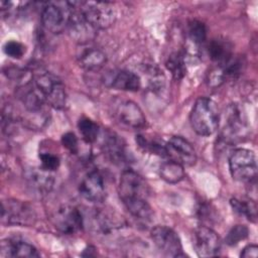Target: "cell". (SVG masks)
I'll list each match as a JSON object with an SVG mask.
<instances>
[{
	"instance_id": "cell-1",
	"label": "cell",
	"mask_w": 258,
	"mask_h": 258,
	"mask_svg": "<svg viewBox=\"0 0 258 258\" xmlns=\"http://www.w3.org/2000/svg\"><path fill=\"white\" fill-rule=\"evenodd\" d=\"M31 81L46 105L54 109H62L67 104V93L61 81L45 70L31 73Z\"/></svg>"
},
{
	"instance_id": "cell-2",
	"label": "cell",
	"mask_w": 258,
	"mask_h": 258,
	"mask_svg": "<svg viewBox=\"0 0 258 258\" xmlns=\"http://www.w3.org/2000/svg\"><path fill=\"white\" fill-rule=\"evenodd\" d=\"M192 130L201 136H210L216 132L220 122L217 104L206 97L199 98L189 115Z\"/></svg>"
},
{
	"instance_id": "cell-3",
	"label": "cell",
	"mask_w": 258,
	"mask_h": 258,
	"mask_svg": "<svg viewBox=\"0 0 258 258\" xmlns=\"http://www.w3.org/2000/svg\"><path fill=\"white\" fill-rule=\"evenodd\" d=\"M229 168L235 180L248 183L256 180L257 161L254 152L246 148L235 149L229 157Z\"/></svg>"
},
{
	"instance_id": "cell-4",
	"label": "cell",
	"mask_w": 258,
	"mask_h": 258,
	"mask_svg": "<svg viewBox=\"0 0 258 258\" xmlns=\"http://www.w3.org/2000/svg\"><path fill=\"white\" fill-rule=\"evenodd\" d=\"M75 3L84 17L98 30L108 28L115 21V10L112 4L108 2L85 1Z\"/></svg>"
},
{
	"instance_id": "cell-5",
	"label": "cell",
	"mask_w": 258,
	"mask_h": 258,
	"mask_svg": "<svg viewBox=\"0 0 258 258\" xmlns=\"http://www.w3.org/2000/svg\"><path fill=\"white\" fill-rule=\"evenodd\" d=\"M118 191L123 204L147 200L149 196V185L139 173L132 169H126L120 176Z\"/></svg>"
},
{
	"instance_id": "cell-6",
	"label": "cell",
	"mask_w": 258,
	"mask_h": 258,
	"mask_svg": "<svg viewBox=\"0 0 258 258\" xmlns=\"http://www.w3.org/2000/svg\"><path fill=\"white\" fill-rule=\"evenodd\" d=\"M1 220L3 224L13 226H30L35 221L33 209L17 200H7L2 202Z\"/></svg>"
},
{
	"instance_id": "cell-7",
	"label": "cell",
	"mask_w": 258,
	"mask_h": 258,
	"mask_svg": "<svg viewBox=\"0 0 258 258\" xmlns=\"http://www.w3.org/2000/svg\"><path fill=\"white\" fill-rule=\"evenodd\" d=\"M71 13L68 21V31L72 39L80 44H86L92 41L98 29H96L81 13L75 2H70Z\"/></svg>"
},
{
	"instance_id": "cell-8",
	"label": "cell",
	"mask_w": 258,
	"mask_h": 258,
	"mask_svg": "<svg viewBox=\"0 0 258 258\" xmlns=\"http://www.w3.org/2000/svg\"><path fill=\"white\" fill-rule=\"evenodd\" d=\"M151 238L155 246L165 256L184 257L181 241L177 233L167 226H155L151 230Z\"/></svg>"
},
{
	"instance_id": "cell-9",
	"label": "cell",
	"mask_w": 258,
	"mask_h": 258,
	"mask_svg": "<svg viewBox=\"0 0 258 258\" xmlns=\"http://www.w3.org/2000/svg\"><path fill=\"white\" fill-rule=\"evenodd\" d=\"M60 4L47 3L41 11L42 25L49 32L60 33L68 26L71 5L70 2H66L64 7L60 6Z\"/></svg>"
},
{
	"instance_id": "cell-10",
	"label": "cell",
	"mask_w": 258,
	"mask_h": 258,
	"mask_svg": "<svg viewBox=\"0 0 258 258\" xmlns=\"http://www.w3.org/2000/svg\"><path fill=\"white\" fill-rule=\"evenodd\" d=\"M85 219L82 212L72 206H61L52 216L54 227L62 234L71 235L82 230Z\"/></svg>"
},
{
	"instance_id": "cell-11",
	"label": "cell",
	"mask_w": 258,
	"mask_h": 258,
	"mask_svg": "<svg viewBox=\"0 0 258 258\" xmlns=\"http://www.w3.org/2000/svg\"><path fill=\"white\" fill-rule=\"evenodd\" d=\"M194 248L200 257L218 256L221 240L218 234L208 226H200L194 233Z\"/></svg>"
},
{
	"instance_id": "cell-12",
	"label": "cell",
	"mask_w": 258,
	"mask_h": 258,
	"mask_svg": "<svg viewBox=\"0 0 258 258\" xmlns=\"http://www.w3.org/2000/svg\"><path fill=\"white\" fill-rule=\"evenodd\" d=\"M114 115L120 124L130 129H141L146 123V118L141 108L130 100L119 102L115 108Z\"/></svg>"
},
{
	"instance_id": "cell-13",
	"label": "cell",
	"mask_w": 258,
	"mask_h": 258,
	"mask_svg": "<svg viewBox=\"0 0 258 258\" xmlns=\"http://www.w3.org/2000/svg\"><path fill=\"white\" fill-rule=\"evenodd\" d=\"M166 157L183 166H191L197 161V153L194 146L180 136H173L165 144Z\"/></svg>"
},
{
	"instance_id": "cell-14",
	"label": "cell",
	"mask_w": 258,
	"mask_h": 258,
	"mask_svg": "<svg viewBox=\"0 0 258 258\" xmlns=\"http://www.w3.org/2000/svg\"><path fill=\"white\" fill-rule=\"evenodd\" d=\"M247 133L246 116L238 105H231L227 110V122L223 138L227 142H235Z\"/></svg>"
},
{
	"instance_id": "cell-15",
	"label": "cell",
	"mask_w": 258,
	"mask_h": 258,
	"mask_svg": "<svg viewBox=\"0 0 258 258\" xmlns=\"http://www.w3.org/2000/svg\"><path fill=\"white\" fill-rule=\"evenodd\" d=\"M80 194L92 203H102L107 197L106 183L98 170L90 171L80 183Z\"/></svg>"
},
{
	"instance_id": "cell-16",
	"label": "cell",
	"mask_w": 258,
	"mask_h": 258,
	"mask_svg": "<svg viewBox=\"0 0 258 258\" xmlns=\"http://www.w3.org/2000/svg\"><path fill=\"white\" fill-rule=\"evenodd\" d=\"M103 82L109 88L128 92H136L141 87L139 76L126 70H117L107 73L103 78Z\"/></svg>"
},
{
	"instance_id": "cell-17",
	"label": "cell",
	"mask_w": 258,
	"mask_h": 258,
	"mask_svg": "<svg viewBox=\"0 0 258 258\" xmlns=\"http://www.w3.org/2000/svg\"><path fill=\"white\" fill-rule=\"evenodd\" d=\"M27 185L35 195L44 196L50 191L53 186L54 178L51 171L40 168H31L25 175Z\"/></svg>"
},
{
	"instance_id": "cell-18",
	"label": "cell",
	"mask_w": 258,
	"mask_h": 258,
	"mask_svg": "<svg viewBox=\"0 0 258 258\" xmlns=\"http://www.w3.org/2000/svg\"><path fill=\"white\" fill-rule=\"evenodd\" d=\"M1 257H39L37 249L30 243L19 239L9 238L1 242Z\"/></svg>"
},
{
	"instance_id": "cell-19",
	"label": "cell",
	"mask_w": 258,
	"mask_h": 258,
	"mask_svg": "<svg viewBox=\"0 0 258 258\" xmlns=\"http://www.w3.org/2000/svg\"><path fill=\"white\" fill-rule=\"evenodd\" d=\"M103 150L107 157L115 164H123L127 161V152L124 141L115 133L108 132L103 138Z\"/></svg>"
},
{
	"instance_id": "cell-20",
	"label": "cell",
	"mask_w": 258,
	"mask_h": 258,
	"mask_svg": "<svg viewBox=\"0 0 258 258\" xmlns=\"http://www.w3.org/2000/svg\"><path fill=\"white\" fill-rule=\"evenodd\" d=\"M107 61L106 54L98 48L90 47L85 49L79 56L80 66L90 72L101 70Z\"/></svg>"
},
{
	"instance_id": "cell-21",
	"label": "cell",
	"mask_w": 258,
	"mask_h": 258,
	"mask_svg": "<svg viewBox=\"0 0 258 258\" xmlns=\"http://www.w3.org/2000/svg\"><path fill=\"white\" fill-rule=\"evenodd\" d=\"M92 220L94 228L101 233H110L122 226V219L106 211H96Z\"/></svg>"
},
{
	"instance_id": "cell-22",
	"label": "cell",
	"mask_w": 258,
	"mask_h": 258,
	"mask_svg": "<svg viewBox=\"0 0 258 258\" xmlns=\"http://www.w3.org/2000/svg\"><path fill=\"white\" fill-rule=\"evenodd\" d=\"M208 52L210 57L223 66L232 58V45L224 39H213L208 45Z\"/></svg>"
},
{
	"instance_id": "cell-23",
	"label": "cell",
	"mask_w": 258,
	"mask_h": 258,
	"mask_svg": "<svg viewBox=\"0 0 258 258\" xmlns=\"http://www.w3.org/2000/svg\"><path fill=\"white\" fill-rule=\"evenodd\" d=\"M159 174L164 181L168 183H177L183 179L185 173L182 164L174 160L167 159L160 165Z\"/></svg>"
},
{
	"instance_id": "cell-24",
	"label": "cell",
	"mask_w": 258,
	"mask_h": 258,
	"mask_svg": "<svg viewBox=\"0 0 258 258\" xmlns=\"http://www.w3.org/2000/svg\"><path fill=\"white\" fill-rule=\"evenodd\" d=\"M136 143L144 151L166 157V143H164L162 140L157 138H148L144 135H137Z\"/></svg>"
},
{
	"instance_id": "cell-25",
	"label": "cell",
	"mask_w": 258,
	"mask_h": 258,
	"mask_svg": "<svg viewBox=\"0 0 258 258\" xmlns=\"http://www.w3.org/2000/svg\"><path fill=\"white\" fill-rule=\"evenodd\" d=\"M230 204L235 213L247 218L250 222H256L257 207L254 201H242L234 198L231 200Z\"/></svg>"
},
{
	"instance_id": "cell-26",
	"label": "cell",
	"mask_w": 258,
	"mask_h": 258,
	"mask_svg": "<svg viewBox=\"0 0 258 258\" xmlns=\"http://www.w3.org/2000/svg\"><path fill=\"white\" fill-rule=\"evenodd\" d=\"M187 36L191 46H195V49L198 48L205 42L207 37V29L203 22L194 20L188 24L187 28Z\"/></svg>"
},
{
	"instance_id": "cell-27",
	"label": "cell",
	"mask_w": 258,
	"mask_h": 258,
	"mask_svg": "<svg viewBox=\"0 0 258 258\" xmlns=\"http://www.w3.org/2000/svg\"><path fill=\"white\" fill-rule=\"evenodd\" d=\"M165 66L175 80L182 79L185 75V54L180 52L170 54Z\"/></svg>"
},
{
	"instance_id": "cell-28",
	"label": "cell",
	"mask_w": 258,
	"mask_h": 258,
	"mask_svg": "<svg viewBox=\"0 0 258 258\" xmlns=\"http://www.w3.org/2000/svg\"><path fill=\"white\" fill-rule=\"evenodd\" d=\"M78 128L82 135V138L87 143H93L98 139L100 128L97 123H95L93 120L84 117L81 118L78 122Z\"/></svg>"
},
{
	"instance_id": "cell-29",
	"label": "cell",
	"mask_w": 258,
	"mask_h": 258,
	"mask_svg": "<svg viewBox=\"0 0 258 258\" xmlns=\"http://www.w3.org/2000/svg\"><path fill=\"white\" fill-rule=\"evenodd\" d=\"M249 235V229L245 225L234 226L226 236V244L229 246H234L245 240Z\"/></svg>"
},
{
	"instance_id": "cell-30",
	"label": "cell",
	"mask_w": 258,
	"mask_h": 258,
	"mask_svg": "<svg viewBox=\"0 0 258 258\" xmlns=\"http://www.w3.org/2000/svg\"><path fill=\"white\" fill-rule=\"evenodd\" d=\"M39 159L41 162V167L51 172L56 170L60 163L58 156L51 152H41L39 154Z\"/></svg>"
},
{
	"instance_id": "cell-31",
	"label": "cell",
	"mask_w": 258,
	"mask_h": 258,
	"mask_svg": "<svg viewBox=\"0 0 258 258\" xmlns=\"http://www.w3.org/2000/svg\"><path fill=\"white\" fill-rule=\"evenodd\" d=\"M3 50L12 58H20L25 53V46L16 40H9L4 44Z\"/></svg>"
},
{
	"instance_id": "cell-32",
	"label": "cell",
	"mask_w": 258,
	"mask_h": 258,
	"mask_svg": "<svg viewBox=\"0 0 258 258\" xmlns=\"http://www.w3.org/2000/svg\"><path fill=\"white\" fill-rule=\"evenodd\" d=\"M61 144L71 153L75 154L79 151V141L73 132H67L61 136Z\"/></svg>"
},
{
	"instance_id": "cell-33",
	"label": "cell",
	"mask_w": 258,
	"mask_h": 258,
	"mask_svg": "<svg viewBox=\"0 0 258 258\" xmlns=\"http://www.w3.org/2000/svg\"><path fill=\"white\" fill-rule=\"evenodd\" d=\"M241 257L244 258H256L258 256V247L255 244L247 245L240 254Z\"/></svg>"
}]
</instances>
